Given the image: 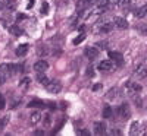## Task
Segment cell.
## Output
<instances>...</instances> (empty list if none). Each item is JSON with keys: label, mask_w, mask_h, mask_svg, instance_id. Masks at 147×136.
Here are the masks:
<instances>
[{"label": "cell", "mask_w": 147, "mask_h": 136, "mask_svg": "<svg viewBox=\"0 0 147 136\" xmlns=\"http://www.w3.org/2000/svg\"><path fill=\"white\" fill-rule=\"evenodd\" d=\"M46 88L50 94H57V92H60V89H62V85H60V82H57V81H50L46 85Z\"/></svg>", "instance_id": "6da1fadb"}, {"label": "cell", "mask_w": 147, "mask_h": 136, "mask_svg": "<svg viewBox=\"0 0 147 136\" xmlns=\"http://www.w3.org/2000/svg\"><path fill=\"white\" fill-rule=\"evenodd\" d=\"M99 70H102V72H110V70H113V67H115V61H112V60H103V61H100L99 63Z\"/></svg>", "instance_id": "7a4b0ae2"}, {"label": "cell", "mask_w": 147, "mask_h": 136, "mask_svg": "<svg viewBox=\"0 0 147 136\" xmlns=\"http://www.w3.org/2000/svg\"><path fill=\"white\" fill-rule=\"evenodd\" d=\"M103 10H105L103 7H96V9H93L90 13L87 15V18H85V19H87V22H94V21H97V18L103 13Z\"/></svg>", "instance_id": "3957f363"}, {"label": "cell", "mask_w": 147, "mask_h": 136, "mask_svg": "<svg viewBox=\"0 0 147 136\" xmlns=\"http://www.w3.org/2000/svg\"><path fill=\"white\" fill-rule=\"evenodd\" d=\"M113 25L119 29H127L128 28V21L122 16H115L113 18Z\"/></svg>", "instance_id": "277c9868"}, {"label": "cell", "mask_w": 147, "mask_h": 136, "mask_svg": "<svg viewBox=\"0 0 147 136\" xmlns=\"http://www.w3.org/2000/svg\"><path fill=\"white\" fill-rule=\"evenodd\" d=\"M127 89H128V92H129L131 95H134V94H138V92L141 91V85H138L137 82H132V81H129V82H127Z\"/></svg>", "instance_id": "5b68a950"}, {"label": "cell", "mask_w": 147, "mask_h": 136, "mask_svg": "<svg viewBox=\"0 0 147 136\" xmlns=\"http://www.w3.org/2000/svg\"><path fill=\"white\" fill-rule=\"evenodd\" d=\"M47 69H49V63H47L46 60H38V61L34 65V70L38 72V73H44Z\"/></svg>", "instance_id": "8992f818"}, {"label": "cell", "mask_w": 147, "mask_h": 136, "mask_svg": "<svg viewBox=\"0 0 147 136\" xmlns=\"http://www.w3.org/2000/svg\"><path fill=\"white\" fill-rule=\"evenodd\" d=\"M134 76H137L138 79H146V78H147V66L140 65V66L136 69V72H134Z\"/></svg>", "instance_id": "52a82bcc"}, {"label": "cell", "mask_w": 147, "mask_h": 136, "mask_svg": "<svg viewBox=\"0 0 147 136\" xmlns=\"http://www.w3.org/2000/svg\"><path fill=\"white\" fill-rule=\"evenodd\" d=\"M93 0H78L77 3V13H82V12L87 9L88 6H91Z\"/></svg>", "instance_id": "ba28073f"}, {"label": "cell", "mask_w": 147, "mask_h": 136, "mask_svg": "<svg viewBox=\"0 0 147 136\" xmlns=\"http://www.w3.org/2000/svg\"><path fill=\"white\" fill-rule=\"evenodd\" d=\"M109 57H110V60L118 63V65L124 63V57H122V54L119 51H109Z\"/></svg>", "instance_id": "9c48e42d"}, {"label": "cell", "mask_w": 147, "mask_h": 136, "mask_svg": "<svg viewBox=\"0 0 147 136\" xmlns=\"http://www.w3.org/2000/svg\"><path fill=\"white\" fill-rule=\"evenodd\" d=\"M85 56H87L90 60H94L97 56H99V50L96 47H87L85 48Z\"/></svg>", "instance_id": "30bf717a"}, {"label": "cell", "mask_w": 147, "mask_h": 136, "mask_svg": "<svg viewBox=\"0 0 147 136\" xmlns=\"http://www.w3.org/2000/svg\"><path fill=\"white\" fill-rule=\"evenodd\" d=\"M93 129H94V133L96 135H103L106 132V125H105V123H102V121H96Z\"/></svg>", "instance_id": "8fae6325"}, {"label": "cell", "mask_w": 147, "mask_h": 136, "mask_svg": "<svg viewBox=\"0 0 147 136\" xmlns=\"http://www.w3.org/2000/svg\"><path fill=\"white\" fill-rule=\"evenodd\" d=\"M118 111H119V116H121V117H124V119H128L129 114H131V113H129V107H128L127 104H122V105L119 107Z\"/></svg>", "instance_id": "7c38bea8"}, {"label": "cell", "mask_w": 147, "mask_h": 136, "mask_svg": "<svg viewBox=\"0 0 147 136\" xmlns=\"http://www.w3.org/2000/svg\"><path fill=\"white\" fill-rule=\"evenodd\" d=\"M27 53H28V45H27V44L19 45V47L16 48V50H15V54H16V56H19V57H21V56H25Z\"/></svg>", "instance_id": "4fadbf2b"}, {"label": "cell", "mask_w": 147, "mask_h": 136, "mask_svg": "<svg viewBox=\"0 0 147 136\" xmlns=\"http://www.w3.org/2000/svg\"><path fill=\"white\" fill-rule=\"evenodd\" d=\"M40 119H41V113L40 111H34V113L31 114V117H30V123L31 125H37V123L40 121Z\"/></svg>", "instance_id": "5bb4252c"}, {"label": "cell", "mask_w": 147, "mask_h": 136, "mask_svg": "<svg viewBox=\"0 0 147 136\" xmlns=\"http://www.w3.org/2000/svg\"><path fill=\"white\" fill-rule=\"evenodd\" d=\"M113 29V22H105L100 25V32H110Z\"/></svg>", "instance_id": "9a60e30c"}, {"label": "cell", "mask_w": 147, "mask_h": 136, "mask_svg": "<svg viewBox=\"0 0 147 136\" xmlns=\"http://www.w3.org/2000/svg\"><path fill=\"white\" fill-rule=\"evenodd\" d=\"M9 32H10L12 35H15V37L22 35V29H21L19 27H16V25H10V27H9Z\"/></svg>", "instance_id": "2e32d148"}, {"label": "cell", "mask_w": 147, "mask_h": 136, "mask_svg": "<svg viewBox=\"0 0 147 136\" xmlns=\"http://www.w3.org/2000/svg\"><path fill=\"white\" fill-rule=\"evenodd\" d=\"M137 18H144L146 15H147V5H144V6H140V9L137 10Z\"/></svg>", "instance_id": "e0dca14e"}, {"label": "cell", "mask_w": 147, "mask_h": 136, "mask_svg": "<svg viewBox=\"0 0 147 136\" xmlns=\"http://www.w3.org/2000/svg\"><path fill=\"white\" fill-rule=\"evenodd\" d=\"M37 81H38V82H40L41 85H44V86H46V85H47L49 82H50V79H49V78H47L46 75H43V73H40V75L37 76Z\"/></svg>", "instance_id": "ac0fdd59"}, {"label": "cell", "mask_w": 147, "mask_h": 136, "mask_svg": "<svg viewBox=\"0 0 147 136\" xmlns=\"http://www.w3.org/2000/svg\"><path fill=\"white\" fill-rule=\"evenodd\" d=\"M28 107H30V108H31V107H35V108H41V107H44V103H43V101H40V100H34V101L28 103Z\"/></svg>", "instance_id": "d6986e66"}, {"label": "cell", "mask_w": 147, "mask_h": 136, "mask_svg": "<svg viewBox=\"0 0 147 136\" xmlns=\"http://www.w3.org/2000/svg\"><path fill=\"white\" fill-rule=\"evenodd\" d=\"M138 130H140V123H138V121H134L132 126H131V129H129V133H131V135H137Z\"/></svg>", "instance_id": "ffe728a7"}, {"label": "cell", "mask_w": 147, "mask_h": 136, "mask_svg": "<svg viewBox=\"0 0 147 136\" xmlns=\"http://www.w3.org/2000/svg\"><path fill=\"white\" fill-rule=\"evenodd\" d=\"M116 98V97H121V92H119V89H116V88H113V89H110L109 92H107V98L110 100V98Z\"/></svg>", "instance_id": "44dd1931"}, {"label": "cell", "mask_w": 147, "mask_h": 136, "mask_svg": "<svg viewBox=\"0 0 147 136\" xmlns=\"http://www.w3.org/2000/svg\"><path fill=\"white\" fill-rule=\"evenodd\" d=\"M7 123H9V116H5V117L0 119V132L7 126Z\"/></svg>", "instance_id": "7402d4cb"}, {"label": "cell", "mask_w": 147, "mask_h": 136, "mask_svg": "<svg viewBox=\"0 0 147 136\" xmlns=\"http://www.w3.org/2000/svg\"><path fill=\"white\" fill-rule=\"evenodd\" d=\"M102 114H103L105 119H109L110 116H112V108H110L109 105H106V107L103 108V111H102Z\"/></svg>", "instance_id": "603a6c76"}, {"label": "cell", "mask_w": 147, "mask_h": 136, "mask_svg": "<svg viewBox=\"0 0 147 136\" xmlns=\"http://www.w3.org/2000/svg\"><path fill=\"white\" fill-rule=\"evenodd\" d=\"M37 54H38V56H47V54H49L47 47H46V45H40L38 50H37Z\"/></svg>", "instance_id": "cb8c5ba5"}, {"label": "cell", "mask_w": 147, "mask_h": 136, "mask_svg": "<svg viewBox=\"0 0 147 136\" xmlns=\"http://www.w3.org/2000/svg\"><path fill=\"white\" fill-rule=\"evenodd\" d=\"M28 85H30V79H28V78H24V79H21V82H19V88L27 89Z\"/></svg>", "instance_id": "d4e9b609"}, {"label": "cell", "mask_w": 147, "mask_h": 136, "mask_svg": "<svg viewBox=\"0 0 147 136\" xmlns=\"http://www.w3.org/2000/svg\"><path fill=\"white\" fill-rule=\"evenodd\" d=\"M84 40H85V34H84V32H81V35H78L77 38H74V44L78 45V44H81Z\"/></svg>", "instance_id": "484cf974"}, {"label": "cell", "mask_w": 147, "mask_h": 136, "mask_svg": "<svg viewBox=\"0 0 147 136\" xmlns=\"http://www.w3.org/2000/svg\"><path fill=\"white\" fill-rule=\"evenodd\" d=\"M137 31L143 35H147V25L146 23H141V25H137Z\"/></svg>", "instance_id": "4316f807"}, {"label": "cell", "mask_w": 147, "mask_h": 136, "mask_svg": "<svg viewBox=\"0 0 147 136\" xmlns=\"http://www.w3.org/2000/svg\"><path fill=\"white\" fill-rule=\"evenodd\" d=\"M96 5H97V7H103V9H106V6H109V0H97Z\"/></svg>", "instance_id": "83f0119b"}, {"label": "cell", "mask_w": 147, "mask_h": 136, "mask_svg": "<svg viewBox=\"0 0 147 136\" xmlns=\"http://www.w3.org/2000/svg\"><path fill=\"white\" fill-rule=\"evenodd\" d=\"M131 2H132V0H119L118 5H119L122 9H125V7H128V6L131 5Z\"/></svg>", "instance_id": "f1b7e54d"}, {"label": "cell", "mask_w": 147, "mask_h": 136, "mask_svg": "<svg viewBox=\"0 0 147 136\" xmlns=\"http://www.w3.org/2000/svg\"><path fill=\"white\" fill-rule=\"evenodd\" d=\"M41 13H49V3H46V2H43L41 3Z\"/></svg>", "instance_id": "f546056e"}, {"label": "cell", "mask_w": 147, "mask_h": 136, "mask_svg": "<svg viewBox=\"0 0 147 136\" xmlns=\"http://www.w3.org/2000/svg\"><path fill=\"white\" fill-rule=\"evenodd\" d=\"M15 5H16L15 0H10V2H6V7H7V9H15Z\"/></svg>", "instance_id": "4dcf8cb0"}, {"label": "cell", "mask_w": 147, "mask_h": 136, "mask_svg": "<svg viewBox=\"0 0 147 136\" xmlns=\"http://www.w3.org/2000/svg\"><path fill=\"white\" fill-rule=\"evenodd\" d=\"M5 105H6V100H5V97L0 94V110H3Z\"/></svg>", "instance_id": "1f68e13d"}, {"label": "cell", "mask_w": 147, "mask_h": 136, "mask_svg": "<svg viewBox=\"0 0 147 136\" xmlns=\"http://www.w3.org/2000/svg\"><path fill=\"white\" fill-rule=\"evenodd\" d=\"M134 103H136L137 105H141V98H140V97H137L136 94H134Z\"/></svg>", "instance_id": "d6a6232c"}, {"label": "cell", "mask_w": 147, "mask_h": 136, "mask_svg": "<svg viewBox=\"0 0 147 136\" xmlns=\"http://www.w3.org/2000/svg\"><path fill=\"white\" fill-rule=\"evenodd\" d=\"M75 22H77V15H74V16H71L69 23H71V25H75Z\"/></svg>", "instance_id": "836d02e7"}, {"label": "cell", "mask_w": 147, "mask_h": 136, "mask_svg": "<svg viewBox=\"0 0 147 136\" xmlns=\"http://www.w3.org/2000/svg\"><path fill=\"white\" fill-rule=\"evenodd\" d=\"M5 81H6V75H3V73H0V85L5 83Z\"/></svg>", "instance_id": "e575fe53"}, {"label": "cell", "mask_w": 147, "mask_h": 136, "mask_svg": "<svg viewBox=\"0 0 147 136\" xmlns=\"http://www.w3.org/2000/svg\"><path fill=\"white\" fill-rule=\"evenodd\" d=\"M34 2H35V0H28V3H27V9H31V7L34 6Z\"/></svg>", "instance_id": "d590c367"}, {"label": "cell", "mask_w": 147, "mask_h": 136, "mask_svg": "<svg viewBox=\"0 0 147 136\" xmlns=\"http://www.w3.org/2000/svg\"><path fill=\"white\" fill-rule=\"evenodd\" d=\"M110 133H112V135H121V130L119 129H112V130H110Z\"/></svg>", "instance_id": "8d00e7d4"}, {"label": "cell", "mask_w": 147, "mask_h": 136, "mask_svg": "<svg viewBox=\"0 0 147 136\" xmlns=\"http://www.w3.org/2000/svg\"><path fill=\"white\" fill-rule=\"evenodd\" d=\"M100 88H102V85H100V83H96V85L93 86V91H99Z\"/></svg>", "instance_id": "74e56055"}, {"label": "cell", "mask_w": 147, "mask_h": 136, "mask_svg": "<svg viewBox=\"0 0 147 136\" xmlns=\"http://www.w3.org/2000/svg\"><path fill=\"white\" fill-rule=\"evenodd\" d=\"M81 135H82V136H88V135H90V132L84 129V130H81Z\"/></svg>", "instance_id": "f35d334b"}, {"label": "cell", "mask_w": 147, "mask_h": 136, "mask_svg": "<svg viewBox=\"0 0 147 136\" xmlns=\"http://www.w3.org/2000/svg\"><path fill=\"white\" fill-rule=\"evenodd\" d=\"M25 18H27V16L24 15V13H19V15H18V19H19V21H22V19H25Z\"/></svg>", "instance_id": "ab89813d"}, {"label": "cell", "mask_w": 147, "mask_h": 136, "mask_svg": "<svg viewBox=\"0 0 147 136\" xmlns=\"http://www.w3.org/2000/svg\"><path fill=\"white\" fill-rule=\"evenodd\" d=\"M35 135H37V136H40V135H43V132H41V130H37Z\"/></svg>", "instance_id": "60d3db41"}, {"label": "cell", "mask_w": 147, "mask_h": 136, "mask_svg": "<svg viewBox=\"0 0 147 136\" xmlns=\"http://www.w3.org/2000/svg\"><path fill=\"white\" fill-rule=\"evenodd\" d=\"M109 2H112V3H113V5H116V3H118V2H119V0H109Z\"/></svg>", "instance_id": "b9f144b4"}]
</instances>
